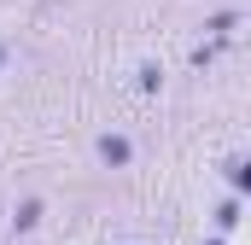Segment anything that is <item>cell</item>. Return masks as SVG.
<instances>
[{
	"label": "cell",
	"mask_w": 251,
	"mask_h": 245,
	"mask_svg": "<svg viewBox=\"0 0 251 245\" xmlns=\"http://www.w3.org/2000/svg\"><path fill=\"white\" fill-rule=\"evenodd\" d=\"M41 222H47V198H41V193H29V198H18V204H12V222H6V228H12V240H29Z\"/></svg>",
	"instance_id": "1"
},
{
	"label": "cell",
	"mask_w": 251,
	"mask_h": 245,
	"mask_svg": "<svg viewBox=\"0 0 251 245\" xmlns=\"http://www.w3.org/2000/svg\"><path fill=\"white\" fill-rule=\"evenodd\" d=\"M94 158H100L105 170H128V164H134V140L117 134V128H105V134L94 140Z\"/></svg>",
	"instance_id": "2"
},
{
	"label": "cell",
	"mask_w": 251,
	"mask_h": 245,
	"mask_svg": "<svg viewBox=\"0 0 251 245\" xmlns=\"http://www.w3.org/2000/svg\"><path fill=\"white\" fill-rule=\"evenodd\" d=\"M222 181H228L234 198H246V193H251V158H246V152H228V158H222Z\"/></svg>",
	"instance_id": "3"
},
{
	"label": "cell",
	"mask_w": 251,
	"mask_h": 245,
	"mask_svg": "<svg viewBox=\"0 0 251 245\" xmlns=\"http://www.w3.org/2000/svg\"><path fill=\"white\" fill-rule=\"evenodd\" d=\"M240 216H246V198H234V193H228V198H216V210H210V222H216V234H222V240L240 228Z\"/></svg>",
	"instance_id": "4"
},
{
	"label": "cell",
	"mask_w": 251,
	"mask_h": 245,
	"mask_svg": "<svg viewBox=\"0 0 251 245\" xmlns=\"http://www.w3.org/2000/svg\"><path fill=\"white\" fill-rule=\"evenodd\" d=\"M234 29H240V6H222V12L204 18V35L210 41H234Z\"/></svg>",
	"instance_id": "5"
},
{
	"label": "cell",
	"mask_w": 251,
	"mask_h": 245,
	"mask_svg": "<svg viewBox=\"0 0 251 245\" xmlns=\"http://www.w3.org/2000/svg\"><path fill=\"white\" fill-rule=\"evenodd\" d=\"M134 88H140V94H164V64H140V70H134Z\"/></svg>",
	"instance_id": "6"
},
{
	"label": "cell",
	"mask_w": 251,
	"mask_h": 245,
	"mask_svg": "<svg viewBox=\"0 0 251 245\" xmlns=\"http://www.w3.org/2000/svg\"><path fill=\"white\" fill-rule=\"evenodd\" d=\"M222 47H228V41H199V47L187 53V64H193V70H204V64H216V53H222Z\"/></svg>",
	"instance_id": "7"
},
{
	"label": "cell",
	"mask_w": 251,
	"mask_h": 245,
	"mask_svg": "<svg viewBox=\"0 0 251 245\" xmlns=\"http://www.w3.org/2000/svg\"><path fill=\"white\" fill-rule=\"evenodd\" d=\"M6 59H12V47H6V41H0V70H6Z\"/></svg>",
	"instance_id": "8"
},
{
	"label": "cell",
	"mask_w": 251,
	"mask_h": 245,
	"mask_svg": "<svg viewBox=\"0 0 251 245\" xmlns=\"http://www.w3.org/2000/svg\"><path fill=\"white\" fill-rule=\"evenodd\" d=\"M204 245H228V240H222V234H216V240H204Z\"/></svg>",
	"instance_id": "9"
},
{
	"label": "cell",
	"mask_w": 251,
	"mask_h": 245,
	"mask_svg": "<svg viewBox=\"0 0 251 245\" xmlns=\"http://www.w3.org/2000/svg\"><path fill=\"white\" fill-rule=\"evenodd\" d=\"M123 245H140V240H123Z\"/></svg>",
	"instance_id": "10"
}]
</instances>
